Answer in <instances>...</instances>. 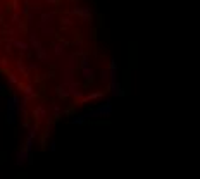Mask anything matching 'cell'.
<instances>
[{"instance_id":"cell-1","label":"cell","mask_w":200,"mask_h":179,"mask_svg":"<svg viewBox=\"0 0 200 179\" xmlns=\"http://www.w3.org/2000/svg\"><path fill=\"white\" fill-rule=\"evenodd\" d=\"M21 110V100L17 95H12L7 98V122L9 124H16L17 114Z\"/></svg>"},{"instance_id":"cell-2","label":"cell","mask_w":200,"mask_h":179,"mask_svg":"<svg viewBox=\"0 0 200 179\" xmlns=\"http://www.w3.org/2000/svg\"><path fill=\"white\" fill-rule=\"evenodd\" d=\"M111 112H112V103H111V100H105V103H102L98 108L85 114V117L86 119H88V117H109Z\"/></svg>"},{"instance_id":"cell-3","label":"cell","mask_w":200,"mask_h":179,"mask_svg":"<svg viewBox=\"0 0 200 179\" xmlns=\"http://www.w3.org/2000/svg\"><path fill=\"white\" fill-rule=\"evenodd\" d=\"M26 162L31 164V152H28L26 148H22V150H19L17 155H16V165H22V164H26Z\"/></svg>"},{"instance_id":"cell-4","label":"cell","mask_w":200,"mask_h":179,"mask_svg":"<svg viewBox=\"0 0 200 179\" xmlns=\"http://www.w3.org/2000/svg\"><path fill=\"white\" fill-rule=\"evenodd\" d=\"M71 14H78V16H81V19H83V21H86V22L92 21V12H90V9H88V7L74 9V11H71Z\"/></svg>"},{"instance_id":"cell-5","label":"cell","mask_w":200,"mask_h":179,"mask_svg":"<svg viewBox=\"0 0 200 179\" xmlns=\"http://www.w3.org/2000/svg\"><path fill=\"white\" fill-rule=\"evenodd\" d=\"M109 90H111V93L114 95V97H122V95H124V91H122L121 85L117 83V79H116V81H109Z\"/></svg>"},{"instance_id":"cell-6","label":"cell","mask_w":200,"mask_h":179,"mask_svg":"<svg viewBox=\"0 0 200 179\" xmlns=\"http://www.w3.org/2000/svg\"><path fill=\"white\" fill-rule=\"evenodd\" d=\"M30 47H31V48H35V50H40L41 48V41H40V38H38V34L35 33V31H31V33H30Z\"/></svg>"},{"instance_id":"cell-7","label":"cell","mask_w":200,"mask_h":179,"mask_svg":"<svg viewBox=\"0 0 200 179\" xmlns=\"http://www.w3.org/2000/svg\"><path fill=\"white\" fill-rule=\"evenodd\" d=\"M81 74H83V78H85L86 81H92L93 76H95V71H93L90 66H83L81 67Z\"/></svg>"},{"instance_id":"cell-8","label":"cell","mask_w":200,"mask_h":179,"mask_svg":"<svg viewBox=\"0 0 200 179\" xmlns=\"http://www.w3.org/2000/svg\"><path fill=\"white\" fill-rule=\"evenodd\" d=\"M11 45H12V47H16L17 50H21V52H28V50L31 48L30 45L24 43V41H21V40H12V41H11Z\"/></svg>"},{"instance_id":"cell-9","label":"cell","mask_w":200,"mask_h":179,"mask_svg":"<svg viewBox=\"0 0 200 179\" xmlns=\"http://www.w3.org/2000/svg\"><path fill=\"white\" fill-rule=\"evenodd\" d=\"M35 117H36L38 121H41V119H45V117H47V110H45L43 108V105H38L36 108H35Z\"/></svg>"},{"instance_id":"cell-10","label":"cell","mask_w":200,"mask_h":179,"mask_svg":"<svg viewBox=\"0 0 200 179\" xmlns=\"http://www.w3.org/2000/svg\"><path fill=\"white\" fill-rule=\"evenodd\" d=\"M64 45H66V43H54L52 45V52L55 53V55H62V53H64V50H62Z\"/></svg>"},{"instance_id":"cell-11","label":"cell","mask_w":200,"mask_h":179,"mask_svg":"<svg viewBox=\"0 0 200 179\" xmlns=\"http://www.w3.org/2000/svg\"><path fill=\"white\" fill-rule=\"evenodd\" d=\"M36 53H38V59H40L41 62H48V53H47V50L40 48V50H36Z\"/></svg>"},{"instance_id":"cell-12","label":"cell","mask_w":200,"mask_h":179,"mask_svg":"<svg viewBox=\"0 0 200 179\" xmlns=\"http://www.w3.org/2000/svg\"><path fill=\"white\" fill-rule=\"evenodd\" d=\"M104 97V93H102V91H93V93H90L88 97L85 98V102L86 100H95V98H102Z\"/></svg>"},{"instance_id":"cell-13","label":"cell","mask_w":200,"mask_h":179,"mask_svg":"<svg viewBox=\"0 0 200 179\" xmlns=\"http://www.w3.org/2000/svg\"><path fill=\"white\" fill-rule=\"evenodd\" d=\"M86 117L85 116H78V117H74V119H71V124H76V126H79V124H85Z\"/></svg>"},{"instance_id":"cell-14","label":"cell","mask_w":200,"mask_h":179,"mask_svg":"<svg viewBox=\"0 0 200 179\" xmlns=\"http://www.w3.org/2000/svg\"><path fill=\"white\" fill-rule=\"evenodd\" d=\"M54 19V14H43L41 16V24H50Z\"/></svg>"},{"instance_id":"cell-15","label":"cell","mask_w":200,"mask_h":179,"mask_svg":"<svg viewBox=\"0 0 200 179\" xmlns=\"http://www.w3.org/2000/svg\"><path fill=\"white\" fill-rule=\"evenodd\" d=\"M100 74H102V76H100V79H102V81H104V83H109V79H111V78H109V69H104V71L100 72Z\"/></svg>"},{"instance_id":"cell-16","label":"cell","mask_w":200,"mask_h":179,"mask_svg":"<svg viewBox=\"0 0 200 179\" xmlns=\"http://www.w3.org/2000/svg\"><path fill=\"white\" fill-rule=\"evenodd\" d=\"M7 81H9V85H17V78H16V74H7Z\"/></svg>"},{"instance_id":"cell-17","label":"cell","mask_w":200,"mask_h":179,"mask_svg":"<svg viewBox=\"0 0 200 179\" xmlns=\"http://www.w3.org/2000/svg\"><path fill=\"white\" fill-rule=\"evenodd\" d=\"M24 93H26V97H33V86L31 85H28V86H24Z\"/></svg>"},{"instance_id":"cell-18","label":"cell","mask_w":200,"mask_h":179,"mask_svg":"<svg viewBox=\"0 0 200 179\" xmlns=\"http://www.w3.org/2000/svg\"><path fill=\"white\" fill-rule=\"evenodd\" d=\"M17 69L21 72H24V64H22V60H17Z\"/></svg>"},{"instance_id":"cell-19","label":"cell","mask_w":200,"mask_h":179,"mask_svg":"<svg viewBox=\"0 0 200 179\" xmlns=\"http://www.w3.org/2000/svg\"><path fill=\"white\" fill-rule=\"evenodd\" d=\"M50 152H55V141H50V146H48Z\"/></svg>"},{"instance_id":"cell-20","label":"cell","mask_w":200,"mask_h":179,"mask_svg":"<svg viewBox=\"0 0 200 179\" xmlns=\"http://www.w3.org/2000/svg\"><path fill=\"white\" fill-rule=\"evenodd\" d=\"M11 21H12V22H19V14H14V16L11 17Z\"/></svg>"},{"instance_id":"cell-21","label":"cell","mask_w":200,"mask_h":179,"mask_svg":"<svg viewBox=\"0 0 200 179\" xmlns=\"http://www.w3.org/2000/svg\"><path fill=\"white\" fill-rule=\"evenodd\" d=\"M48 2H50V4H55V0H48Z\"/></svg>"},{"instance_id":"cell-22","label":"cell","mask_w":200,"mask_h":179,"mask_svg":"<svg viewBox=\"0 0 200 179\" xmlns=\"http://www.w3.org/2000/svg\"><path fill=\"white\" fill-rule=\"evenodd\" d=\"M0 66H2V59H0Z\"/></svg>"}]
</instances>
